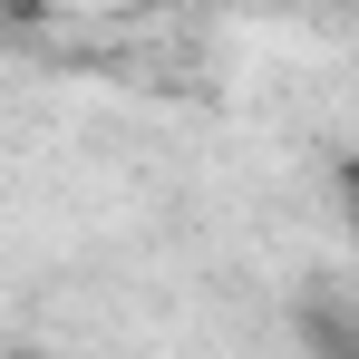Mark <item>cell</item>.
I'll return each instance as SVG.
<instances>
[{"instance_id":"1","label":"cell","mask_w":359,"mask_h":359,"mask_svg":"<svg viewBox=\"0 0 359 359\" xmlns=\"http://www.w3.org/2000/svg\"><path fill=\"white\" fill-rule=\"evenodd\" d=\"M0 359H49V350H0Z\"/></svg>"}]
</instances>
